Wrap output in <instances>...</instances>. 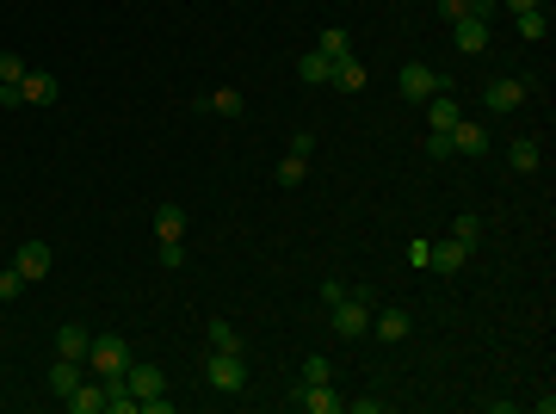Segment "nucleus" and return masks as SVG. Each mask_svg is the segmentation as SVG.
Masks as SVG:
<instances>
[{"label":"nucleus","mask_w":556,"mask_h":414,"mask_svg":"<svg viewBox=\"0 0 556 414\" xmlns=\"http://www.w3.org/2000/svg\"><path fill=\"white\" fill-rule=\"evenodd\" d=\"M124 383H130V396H137V414H174V396H168L161 365H142V359H130Z\"/></svg>","instance_id":"1"},{"label":"nucleus","mask_w":556,"mask_h":414,"mask_svg":"<svg viewBox=\"0 0 556 414\" xmlns=\"http://www.w3.org/2000/svg\"><path fill=\"white\" fill-rule=\"evenodd\" d=\"M328 322L340 341H365L371 334V291H347L340 303H328Z\"/></svg>","instance_id":"2"},{"label":"nucleus","mask_w":556,"mask_h":414,"mask_svg":"<svg viewBox=\"0 0 556 414\" xmlns=\"http://www.w3.org/2000/svg\"><path fill=\"white\" fill-rule=\"evenodd\" d=\"M130 359H137V352H130L124 334H100V341L87 346V365H93L100 378H124V371H130Z\"/></svg>","instance_id":"3"},{"label":"nucleus","mask_w":556,"mask_h":414,"mask_svg":"<svg viewBox=\"0 0 556 414\" xmlns=\"http://www.w3.org/2000/svg\"><path fill=\"white\" fill-rule=\"evenodd\" d=\"M396 93H402V100H415V105H427L433 93H446V74L427 69V63H408V69L396 74Z\"/></svg>","instance_id":"4"},{"label":"nucleus","mask_w":556,"mask_h":414,"mask_svg":"<svg viewBox=\"0 0 556 414\" xmlns=\"http://www.w3.org/2000/svg\"><path fill=\"white\" fill-rule=\"evenodd\" d=\"M525 100H532V81H513V74H501V81H488V87H483V105L494 111V118L520 111Z\"/></svg>","instance_id":"5"},{"label":"nucleus","mask_w":556,"mask_h":414,"mask_svg":"<svg viewBox=\"0 0 556 414\" xmlns=\"http://www.w3.org/2000/svg\"><path fill=\"white\" fill-rule=\"evenodd\" d=\"M205 378L216 383V390H229V396H235V390H247V359H242V352H210V359H205Z\"/></svg>","instance_id":"6"},{"label":"nucleus","mask_w":556,"mask_h":414,"mask_svg":"<svg viewBox=\"0 0 556 414\" xmlns=\"http://www.w3.org/2000/svg\"><path fill=\"white\" fill-rule=\"evenodd\" d=\"M297 409H303V414H340V409H347V396H340L334 383H297Z\"/></svg>","instance_id":"7"},{"label":"nucleus","mask_w":556,"mask_h":414,"mask_svg":"<svg viewBox=\"0 0 556 414\" xmlns=\"http://www.w3.org/2000/svg\"><path fill=\"white\" fill-rule=\"evenodd\" d=\"M464 260H470V247H464V242H433V247H427V266H433L439 278H457V273H464Z\"/></svg>","instance_id":"8"},{"label":"nucleus","mask_w":556,"mask_h":414,"mask_svg":"<svg viewBox=\"0 0 556 414\" xmlns=\"http://www.w3.org/2000/svg\"><path fill=\"white\" fill-rule=\"evenodd\" d=\"M452 43L464 50V56H483V50H488V19H470V13L452 19Z\"/></svg>","instance_id":"9"},{"label":"nucleus","mask_w":556,"mask_h":414,"mask_svg":"<svg viewBox=\"0 0 556 414\" xmlns=\"http://www.w3.org/2000/svg\"><path fill=\"white\" fill-rule=\"evenodd\" d=\"M365 81H371V74H365L359 56H340V63L328 69V87H334V93H365Z\"/></svg>","instance_id":"10"},{"label":"nucleus","mask_w":556,"mask_h":414,"mask_svg":"<svg viewBox=\"0 0 556 414\" xmlns=\"http://www.w3.org/2000/svg\"><path fill=\"white\" fill-rule=\"evenodd\" d=\"M13 266L25 273V284H37V278H50V242H25L19 254H13Z\"/></svg>","instance_id":"11"},{"label":"nucleus","mask_w":556,"mask_h":414,"mask_svg":"<svg viewBox=\"0 0 556 414\" xmlns=\"http://www.w3.org/2000/svg\"><path fill=\"white\" fill-rule=\"evenodd\" d=\"M155 242H186V205H155Z\"/></svg>","instance_id":"12"},{"label":"nucleus","mask_w":556,"mask_h":414,"mask_svg":"<svg viewBox=\"0 0 556 414\" xmlns=\"http://www.w3.org/2000/svg\"><path fill=\"white\" fill-rule=\"evenodd\" d=\"M87 346H93V334H87L81 322H62V328H56V359H81V365H87Z\"/></svg>","instance_id":"13"},{"label":"nucleus","mask_w":556,"mask_h":414,"mask_svg":"<svg viewBox=\"0 0 556 414\" xmlns=\"http://www.w3.org/2000/svg\"><path fill=\"white\" fill-rule=\"evenodd\" d=\"M198 111H216V118H242V111H247V93H242V87H216V93H205V100H198Z\"/></svg>","instance_id":"14"},{"label":"nucleus","mask_w":556,"mask_h":414,"mask_svg":"<svg viewBox=\"0 0 556 414\" xmlns=\"http://www.w3.org/2000/svg\"><path fill=\"white\" fill-rule=\"evenodd\" d=\"M446 137H452V155H483V149H488V130H483V124H470V118H457Z\"/></svg>","instance_id":"15"},{"label":"nucleus","mask_w":556,"mask_h":414,"mask_svg":"<svg viewBox=\"0 0 556 414\" xmlns=\"http://www.w3.org/2000/svg\"><path fill=\"white\" fill-rule=\"evenodd\" d=\"M408 328H415V322H408L402 310H378V315H371V334H378V341H389V346L408 341Z\"/></svg>","instance_id":"16"},{"label":"nucleus","mask_w":556,"mask_h":414,"mask_svg":"<svg viewBox=\"0 0 556 414\" xmlns=\"http://www.w3.org/2000/svg\"><path fill=\"white\" fill-rule=\"evenodd\" d=\"M19 93H25V105H56V74H43V69H25V81H19Z\"/></svg>","instance_id":"17"},{"label":"nucleus","mask_w":556,"mask_h":414,"mask_svg":"<svg viewBox=\"0 0 556 414\" xmlns=\"http://www.w3.org/2000/svg\"><path fill=\"white\" fill-rule=\"evenodd\" d=\"M62 402H69V414H105V383H74Z\"/></svg>","instance_id":"18"},{"label":"nucleus","mask_w":556,"mask_h":414,"mask_svg":"<svg viewBox=\"0 0 556 414\" xmlns=\"http://www.w3.org/2000/svg\"><path fill=\"white\" fill-rule=\"evenodd\" d=\"M457 118H464V105L452 100V87H446V93H433V100H427V124H433V130H452Z\"/></svg>","instance_id":"19"},{"label":"nucleus","mask_w":556,"mask_h":414,"mask_svg":"<svg viewBox=\"0 0 556 414\" xmlns=\"http://www.w3.org/2000/svg\"><path fill=\"white\" fill-rule=\"evenodd\" d=\"M100 383H105V414H137V396L124 378H100Z\"/></svg>","instance_id":"20"},{"label":"nucleus","mask_w":556,"mask_h":414,"mask_svg":"<svg viewBox=\"0 0 556 414\" xmlns=\"http://www.w3.org/2000/svg\"><path fill=\"white\" fill-rule=\"evenodd\" d=\"M328 69H334V63H328L321 50H303V56H297V81H310V87H328Z\"/></svg>","instance_id":"21"},{"label":"nucleus","mask_w":556,"mask_h":414,"mask_svg":"<svg viewBox=\"0 0 556 414\" xmlns=\"http://www.w3.org/2000/svg\"><path fill=\"white\" fill-rule=\"evenodd\" d=\"M74 383H87L81 378V359H56V365H50V396H69Z\"/></svg>","instance_id":"22"},{"label":"nucleus","mask_w":556,"mask_h":414,"mask_svg":"<svg viewBox=\"0 0 556 414\" xmlns=\"http://www.w3.org/2000/svg\"><path fill=\"white\" fill-rule=\"evenodd\" d=\"M205 341H210V352H242V334H235V322H223V315H216V322L205 328Z\"/></svg>","instance_id":"23"},{"label":"nucleus","mask_w":556,"mask_h":414,"mask_svg":"<svg viewBox=\"0 0 556 414\" xmlns=\"http://www.w3.org/2000/svg\"><path fill=\"white\" fill-rule=\"evenodd\" d=\"M507 161H513V173H538V137L507 142Z\"/></svg>","instance_id":"24"},{"label":"nucleus","mask_w":556,"mask_h":414,"mask_svg":"<svg viewBox=\"0 0 556 414\" xmlns=\"http://www.w3.org/2000/svg\"><path fill=\"white\" fill-rule=\"evenodd\" d=\"M315 50H321L328 63H340V56H352V43H347V32H340V25H328V32L315 37Z\"/></svg>","instance_id":"25"},{"label":"nucleus","mask_w":556,"mask_h":414,"mask_svg":"<svg viewBox=\"0 0 556 414\" xmlns=\"http://www.w3.org/2000/svg\"><path fill=\"white\" fill-rule=\"evenodd\" d=\"M303 173H310V155H297V149H291V155L278 161V186H303Z\"/></svg>","instance_id":"26"},{"label":"nucleus","mask_w":556,"mask_h":414,"mask_svg":"<svg viewBox=\"0 0 556 414\" xmlns=\"http://www.w3.org/2000/svg\"><path fill=\"white\" fill-rule=\"evenodd\" d=\"M452 242H464V247H476V242H483V217H476V210H464V217L452 223Z\"/></svg>","instance_id":"27"},{"label":"nucleus","mask_w":556,"mask_h":414,"mask_svg":"<svg viewBox=\"0 0 556 414\" xmlns=\"http://www.w3.org/2000/svg\"><path fill=\"white\" fill-rule=\"evenodd\" d=\"M544 32H551V13H544V6H532V13H520V37H525V43H538Z\"/></svg>","instance_id":"28"},{"label":"nucleus","mask_w":556,"mask_h":414,"mask_svg":"<svg viewBox=\"0 0 556 414\" xmlns=\"http://www.w3.org/2000/svg\"><path fill=\"white\" fill-rule=\"evenodd\" d=\"M297 383H334V365H328V352H310L303 359V378Z\"/></svg>","instance_id":"29"},{"label":"nucleus","mask_w":556,"mask_h":414,"mask_svg":"<svg viewBox=\"0 0 556 414\" xmlns=\"http://www.w3.org/2000/svg\"><path fill=\"white\" fill-rule=\"evenodd\" d=\"M19 291H25V273H19V266H0V303H13Z\"/></svg>","instance_id":"30"},{"label":"nucleus","mask_w":556,"mask_h":414,"mask_svg":"<svg viewBox=\"0 0 556 414\" xmlns=\"http://www.w3.org/2000/svg\"><path fill=\"white\" fill-rule=\"evenodd\" d=\"M6 81H13V87L25 81V56H13V50H0V87H6Z\"/></svg>","instance_id":"31"},{"label":"nucleus","mask_w":556,"mask_h":414,"mask_svg":"<svg viewBox=\"0 0 556 414\" xmlns=\"http://www.w3.org/2000/svg\"><path fill=\"white\" fill-rule=\"evenodd\" d=\"M427 155L446 161V155H452V137H446V130H427Z\"/></svg>","instance_id":"32"},{"label":"nucleus","mask_w":556,"mask_h":414,"mask_svg":"<svg viewBox=\"0 0 556 414\" xmlns=\"http://www.w3.org/2000/svg\"><path fill=\"white\" fill-rule=\"evenodd\" d=\"M464 13H470V0H439V19H446V25H452V19H464Z\"/></svg>","instance_id":"33"},{"label":"nucleus","mask_w":556,"mask_h":414,"mask_svg":"<svg viewBox=\"0 0 556 414\" xmlns=\"http://www.w3.org/2000/svg\"><path fill=\"white\" fill-rule=\"evenodd\" d=\"M501 6H507V13L520 19V13H532V6H544V0H501Z\"/></svg>","instance_id":"34"}]
</instances>
